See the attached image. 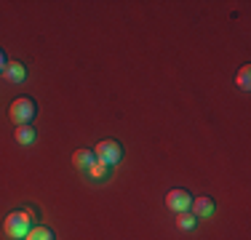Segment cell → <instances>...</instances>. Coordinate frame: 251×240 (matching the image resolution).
Masks as SVG:
<instances>
[{"mask_svg": "<svg viewBox=\"0 0 251 240\" xmlns=\"http://www.w3.org/2000/svg\"><path fill=\"white\" fill-rule=\"evenodd\" d=\"M35 115H38V104H35V99H29V96H19V99H14L8 107V118L14 120V125L32 123Z\"/></svg>", "mask_w": 251, "mask_h": 240, "instance_id": "1", "label": "cell"}, {"mask_svg": "<svg viewBox=\"0 0 251 240\" xmlns=\"http://www.w3.org/2000/svg\"><path fill=\"white\" fill-rule=\"evenodd\" d=\"M29 227H32V219L27 216L25 208H22V211H11L3 219V232L8 238H14V240H25V235L29 232Z\"/></svg>", "mask_w": 251, "mask_h": 240, "instance_id": "2", "label": "cell"}, {"mask_svg": "<svg viewBox=\"0 0 251 240\" xmlns=\"http://www.w3.org/2000/svg\"><path fill=\"white\" fill-rule=\"evenodd\" d=\"M94 158L99 160V163H107V166H115L123 160V144L118 139H101L97 147H94Z\"/></svg>", "mask_w": 251, "mask_h": 240, "instance_id": "3", "label": "cell"}, {"mask_svg": "<svg viewBox=\"0 0 251 240\" xmlns=\"http://www.w3.org/2000/svg\"><path fill=\"white\" fill-rule=\"evenodd\" d=\"M166 206H169V211L174 214H182V211H190V206H193V195H190L187 190H171L169 195H166Z\"/></svg>", "mask_w": 251, "mask_h": 240, "instance_id": "4", "label": "cell"}, {"mask_svg": "<svg viewBox=\"0 0 251 240\" xmlns=\"http://www.w3.org/2000/svg\"><path fill=\"white\" fill-rule=\"evenodd\" d=\"M190 211H193L195 219H208V216H214V211H217V203H214L211 195H198V197H193Z\"/></svg>", "mask_w": 251, "mask_h": 240, "instance_id": "5", "label": "cell"}, {"mask_svg": "<svg viewBox=\"0 0 251 240\" xmlns=\"http://www.w3.org/2000/svg\"><path fill=\"white\" fill-rule=\"evenodd\" d=\"M83 173H86V179H88V182H94V184H101V182H107V179H110L112 168L107 166V163H99V160H94V163L88 166Z\"/></svg>", "mask_w": 251, "mask_h": 240, "instance_id": "6", "label": "cell"}, {"mask_svg": "<svg viewBox=\"0 0 251 240\" xmlns=\"http://www.w3.org/2000/svg\"><path fill=\"white\" fill-rule=\"evenodd\" d=\"M3 77H5L8 83H14V86L25 83V80H27V67H25V62H8V64H5V70H3Z\"/></svg>", "mask_w": 251, "mask_h": 240, "instance_id": "7", "label": "cell"}, {"mask_svg": "<svg viewBox=\"0 0 251 240\" xmlns=\"http://www.w3.org/2000/svg\"><path fill=\"white\" fill-rule=\"evenodd\" d=\"M14 139H16V144H22V147H29V144H35V139H38V131L32 128V123H27V125H16Z\"/></svg>", "mask_w": 251, "mask_h": 240, "instance_id": "8", "label": "cell"}, {"mask_svg": "<svg viewBox=\"0 0 251 240\" xmlns=\"http://www.w3.org/2000/svg\"><path fill=\"white\" fill-rule=\"evenodd\" d=\"M25 240H56V232L46 224H32L29 232L25 235Z\"/></svg>", "mask_w": 251, "mask_h": 240, "instance_id": "9", "label": "cell"}, {"mask_svg": "<svg viewBox=\"0 0 251 240\" xmlns=\"http://www.w3.org/2000/svg\"><path fill=\"white\" fill-rule=\"evenodd\" d=\"M94 160H97L94 158V149H75V155H73V166L77 168V171H86Z\"/></svg>", "mask_w": 251, "mask_h": 240, "instance_id": "10", "label": "cell"}, {"mask_svg": "<svg viewBox=\"0 0 251 240\" xmlns=\"http://www.w3.org/2000/svg\"><path fill=\"white\" fill-rule=\"evenodd\" d=\"M176 227H179V230H184V232H187V230H195V224H198V219H195V216L193 214H190V211H182V214H176Z\"/></svg>", "mask_w": 251, "mask_h": 240, "instance_id": "11", "label": "cell"}, {"mask_svg": "<svg viewBox=\"0 0 251 240\" xmlns=\"http://www.w3.org/2000/svg\"><path fill=\"white\" fill-rule=\"evenodd\" d=\"M249 80H251V67H249V64H243L241 72H238V77H235L238 88H241V91H249Z\"/></svg>", "mask_w": 251, "mask_h": 240, "instance_id": "12", "label": "cell"}, {"mask_svg": "<svg viewBox=\"0 0 251 240\" xmlns=\"http://www.w3.org/2000/svg\"><path fill=\"white\" fill-rule=\"evenodd\" d=\"M25 211H27V216H29V219H32V224H40V211H38V208H35V206H27L25 208Z\"/></svg>", "mask_w": 251, "mask_h": 240, "instance_id": "13", "label": "cell"}, {"mask_svg": "<svg viewBox=\"0 0 251 240\" xmlns=\"http://www.w3.org/2000/svg\"><path fill=\"white\" fill-rule=\"evenodd\" d=\"M5 64H8V56H5V51H3V48H0V75H3Z\"/></svg>", "mask_w": 251, "mask_h": 240, "instance_id": "14", "label": "cell"}]
</instances>
